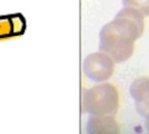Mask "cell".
<instances>
[{
	"label": "cell",
	"instance_id": "cell-1",
	"mask_svg": "<svg viewBox=\"0 0 149 134\" xmlns=\"http://www.w3.org/2000/svg\"><path fill=\"white\" fill-rule=\"evenodd\" d=\"M143 13L131 7H124L115 19L106 24L99 32V51L106 53L115 63H124L132 56L135 41L145 30Z\"/></svg>",
	"mask_w": 149,
	"mask_h": 134
},
{
	"label": "cell",
	"instance_id": "cell-5",
	"mask_svg": "<svg viewBox=\"0 0 149 134\" xmlns=\"http://www.w3.org/2000/svg\"><path fill=\"white\" fill-rule=\"evenodd\" d=\"M89 134L119 133V125L115 115H90L86 124Z\"/></svg>",
	"mask_w": 149,
	"mask_h": 134
},
{
	"label": "cell",
	"instance_id": "cell-2",
	"mask_svg": "<svg viewBox=\"0 0 149 134\" xmlns=\"http://www.w3.org/2000/svg\"><path fill=\"white\" fill-rule=\"evenodd\" d=\"M119 109L117 88L109 83L95 85L85 89L81 98V109L90 115H116Z\"/></svg>",
	"mask_w": 149,
	"mask_h": 134
},
{
	"label": "cell",
	"instance_id": "cell-6",
	"mask_svg": "<svg viewBox=\"0 0 149 134\" xmlns=\"http://www.w3.org/2000/svg\"><path fill=\"white\" fill-rule=\"evenodd\" d=\"M123 5L139 10L145 17L149 16V0H123Z\"/></svg>",
	"mask_w": 149,
	"mask_h": 134
},
{
	"label": "cell",
	"instance_id": "cell-4",
	"mask_svg": "<svg viewBox=\"0 0 149 134\" xmlns=\"http://www.w3.org/2000/svg\"><path fill=\"white\" fill-rule=\"evenodd\" d=\"M129 92L135 101L137 112L146 117L149 114V77L136 78L130 85Z\"/></svg>",
	"mask_w": 149,
	"mask_h": 134
},
{
	"label": "cell",
	"instance_id": "cell-7",
	"mask_svg": "<svg viewBox=\"0 0 149 134\" xmlns=\"http://www.w3.org/2000/svg\"><path fill=\"white\" fill-rule=\"evenodd\" d=\"M146 119V121H145V125H146V128H147V131L149 132V114L145 117Z\"/></svg>",
	"mask_w": 149,
	"mask_h": 134
},
{
	"label": "cell",
	"instance_id": "cell-3",
	"mask_svg": "<svg viewBox=\"0 0 149 134\" xmlns=\"http://www.w3.org/2000/svg\"><path fill=\"white\" fill-rule=\"evenodd\" d=\"M84 74L90 81L102 83L108 81L115 72V62L104 51L89 54L82 63Z\"/></svg>",
	"mask_w": 149,
	"mask_h": 134
}]
</instances>
